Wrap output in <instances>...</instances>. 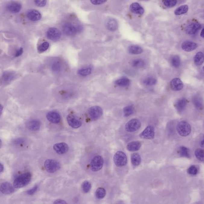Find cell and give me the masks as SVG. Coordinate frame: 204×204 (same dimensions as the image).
<instances>
[{
  "label": "cell",
  "instance_id": "28",
  "mask_svg": "<svg viewBox=\"0 0 204 204\" xmlns=\"http://www.w3.org/2000/svg\"><path fill=\"white\" fill-rule=\"evenodd\" d=\"M193 104L197 109L201 110L203 108L202 99L199 96H195L193 99Z\"/></svg>",
  "mask_w": 204,
  "mask_h": 204
},
{
  "label": "cell",
  "instance_id": "46",
  "mask_svg": "<svg viewBox=\"0 0 204 204\" xmlns=\"http://www.w3.org/2000/svg\"><path fill=\"white\" fill-rule=\"evenodd\" d=\"M92 4L94 5H100L102 4L105 3L107 2L106 1L104 0H92L90 1Z\"/></svg>",
  "mask_w": 204,
  "mask_h": 204
},
{
  "label": "cell",
  "instance_id": "38",
  "mask_svg": "<svg viewBox=\"0 0 204 204\" xmlns=\"http://www.w3.org/2000/svg\"><path fill=\"white\" fill-rule=\"evenodd\" d=\"M14 77V75L13 73L10 72H6L4 73L2 78L3 81L5 82H9L12 80Z\"/></svg>",
  "mask_w": 204,
  "mask_h": 204
},
{
  "label": "cell",
  "instance_id": "22",
  "mask_svg": "<svg viewBox=\"0 0 204 204\" xmlns=\"http://www.w3.org/2000/svg\"><path fill=\"white\" fill-rule=\"evenodd\" d=\"M106 26L107 29L111 31H115L118 28L117 21L113 18H109L106 23Z\"/></svg>",
  "mask_w": 204,
  "mask_h": 204
},
{
  "label": "cell",
  "instance_id": "14",
  "mask_svg": "<svg viewBox=\"0 0 204 204\" xmlns=\"http://www.w3.org/2000/svg\"><path fill=\"white\" fill-rule=\"evenodd\" d=\"M53 148L55 152L59 154H65L69 150L68 145L64 143H57L54 144Z\"/></svg>",
  "mask_w": 204,
  "mask_h": 204
},
{
  "label": "cell",
  "instance_id": "50",
  "mask_svg": "<svg viewBox=\"0 0 204 204\" xmlns=\"http://www.w3.org/2000/svg\"><path fill=\"white\" fill-rule=\"evenodd\" d=\"M200 146L202 148H204V138L201 141V143H200Z\"/></svg>",
  "mask_w": 204,
  "mask_h": 204
},
{
  "label": "cell",
  "instance_id": "3",
  "mask_svg": "<svg viewBox=\"0 0 204 204\" xmlns=\"http://www.w3.org/2000/svg\"><path fill=\"white\" fill-rule=\"evenodd\" d=\"M177 130L181 137H187L191 133V127L190 125L186 121H181L177 126Z\"/></svg>",
  "mask_w": 204,
  "mask_h": 204
},
{
  "label": "cell",
  "instance_id": "36",
  "mask_svg": "<svg viewBox=\"0 0 204 204\" xmlns=\"http://www.w3.org/2000/svg\"><path fill=\"white\" fill-rule=\"evenodd\" d=\"M106 195V191L103 188H99L96 190V195L97 199H103Z\"/></svg>",
  "mask_w": 204,
  "mask_h": 204
},
{
  "label": "cell",
  "instance_id": "23",
  "mask_svg": "<svg viewBox=\"0 0 204 204\" xmlns=\"http://www.w3.org/2000/svg\"><path fill=\"white\" fill-rule=\"evenodd\" d=\"M40 125V122L39 121L37 120H33L30 121L27 123V127L30 130L36 131L39 129Z\"/></svg>",
  "mask_w": 204,
  "mask_h": 204
},
{
  "label": "cell",
  "instance_id": "32",
  "mask_svg": "<svg viewBox=\"0 0 204 204\" xmlns=\"http://www.w3.org/2000/svg\"><path fill=\"white\" fill-rule=\"evenodd\" d=\"M189 7L187 5H183L180 7H178L175 10L174 13L176 15H180L186 13L188 11Z\"/></svg>",
  "mask_w": 204,
  "mask_h": 204
},
{
  "label": "cell",
  "instance_id": "49",
  "mask_svg": "<svg viewBox=\"0 0 204 204\" xmlns=\"http://www.w3.org/2000/svg\"><path fill=\"white\" fill-rule=\"evenodd\" d=\"M53 204H68L66 201L62 199H58L54 201Z\"/></svg>",
  "mask_w": 204,
  "mask_h": 204
},
{
  "label": "cell",
  "instance_id": "16",
  "mask_svg": "<svg viewBox=\"0 0 204 204\" xmlns=\"http://www.w3.org/2000/svg\"><path fill=\"white\" fill-rule=\"evenodd\" d=\"M170 86L174 91H179L184 87V84L181 80L178 78H174L170 82Z\"/></svg>",
  "mask_w": 204,
  "mask_h": 204
},
{
  "label": "cell",
  "instance_id": "51",
  "mask_svg": "<svg viewBox=\"0 0 204 204\" xmlns=\"http://www.w3.org/2000/svg\"><path fill=\"white\" fill-rule=\"evenodd\" d=\"M201 36L202 38H203L204 39V28H203V29L202 30V31L201 32Z\"/></svg>",
  "mask_w": 204,
  "mask_h": 204
},
{
  "label": "cell",
  "instance_id": "42",
  "mask_svg": "<svg viewBox=\"0 0 204 204\" xmlns=\"http://www.w3.org/2000/svg\"><path fill=\"white\" fill-rule=\"evenodd\" d=\"M171 64L175 67L180 66V58L178 55H175L171 59Z\"/></svg>",
  "mask_w": 204,
  "mask_h": 204
},
{
  "label": "cell",
  "instance_id": "47",
  "mask_svg": "<svg viewBox=\"0 0 204 204\" xmlns=\"http://www.w3.org/2000/svg\"><path fill=\"white\" fill-rule=\"evenodd\" d=\"M37 190H38V186H37V185H36V186H34L33 188L28 190V191H27V193L29 195H33L36 192Z\"/></svg>",
  "mask_w": 204,
  "mask_h": 204
},
{
  "label": "cell",
  "instance_id": "34",
  "mask_svg": "<svg viewBox=\"0 0 204 204\" xmlns=\"http://www.w3.org/2000/svg\"><path fill=\"white\" fill-rule=\"evenodd\" d=\"M195 155L199 160L204 162V149H198L195 151Z\"/></svg>",
  "mask_w": 204,
  "mask_h": 204
},
{
  "label": "cell",
  "instance_id": "55",
  "mask_svg": "<svg viewBox=\"0 0 204 204\" xmlns=\"http://www.w3.org/2000/svg\"><path fill=\"white\" fill-rule=\"evenodd\" d=\"M121 204V203H118V204Z\"/></svg>",
  "mask_w": 204,
  "mask_h": 204
},
{
  "label": "cell",
  "instance_id": "48",
  "mask_svg": "<svg viewBox=\"0 0 204 204\" xmlns=\"http://www.w3.org/2000/svg\"><path fill=\"white\" fill-rule=\"evenodd\" d=\"M23 53V48H20L18 50L16 51L15 54V57L17 58L20 56Z\"/></svg>",
  "mask_w": 204,
  "mask_h": 204
},
{
  "label": "cell",
  "instance_id": "18",
  "mask_svg": "<svg viewBox=\"0 0 204 204\" xmlns=\"http://www.w3.org/2000/svg\"><path fill=\"white\" fill-rule=\"evenodd\" d=\"M197 46V44L196 43L190 41L184 42L181 45L182 49L187 52H190L195 50Z\"/></svg>",
  "mask_w": 204,
  "mask_h": 204
},
{
  "label": "cell",
  "instance_id": "4",
  "mask_svg": "<svg viewBox=\"0 0 204 204\" xmlns=\"http://www.w3.org/2000/svg\"><path fill=\"white\" fill-rule=\"evenodd\" d=\"M44 168L48 172L54 173L60 168V163L54 159H47L44 164Z\"/></svg>",
  "mask_w": 204,
  "mask_h": 204
},
{
  "label": "cell",
  "instance_id": "25",
  "mask_svg": "<svg viewBox=\"0 0 204 204\" xmlns=\"http://www.w3.org/2000/svg\"><path fill=\"white\" fill-rule=\"evenodd\" d=\"M92 71V67L91 66H89L79 69L78 70L77 73L80 76L85 77L90 75Z\"/></svg>",
  "mask_w": 204,
  "mask_h": 204
},
{
  "label": "cell",
  "instance_id": "8",
  "mask_svg": "<svg viewBox=\"0 0 204 204\" xmlns=\"http://www.w3.org/2000/svg\"><path fill=\"white\" fill-rule=\"evenodd\" d=\"M88 112L91 119L96 121L99 119L102 116L103 111L99 106H95L89 109Z\"/></svg>",
  "mask_w": 204,
  "mask_h": 204
},
{
  "label": "cell",
  "instance_id": "6",
  "mask_svg": "<svg viewBox=\"0 0 204 204\" xmlns=\"http://www.w3.org/2000/svg\"><path fill=\"white\" fill-rule=\"evenodd\" d=\"M141 126V122L138 119H133L128 122L125 126V129L128 132H133L138 130Z\"/></svg>",
  "mask_w": 204,
  "mask_h": 204
},
{
  "label": "cell",
  "instance_id": "44",
  "mask_svg": "<svg viewBox=\"0 0 204 204\" xmlns=\"http://www.w3.org/2000/svg\"><path fill=\"white\" fill-rule=\"evenodd\" d=\"M198 169L195 165H193L190 166L187 170V172L190 175H195L198 173Z\"/></svg>",
  "mask_w": 204,
  "mask_h": 204
},
{
  "label": "cell",
  "instance_id": "15",
  "mask_svg": "<svg viewBox=\"0 0 204 204\" xmlns=\"http://www.w3.org/2000/svg\"><path fill=\"white\" fill-rule=\"evenodd\" d=\"M27 17L29 20L32 21H37L42 18L40 12L35 9L30 10L27 14Z\"/></svg>",
  "mask_w": 204,
  "mask_h": 204
},
{
  "label": "cell",
  "instance_id": "33",
  "mask_svg": "<svg viewBox=\"0 0 204 204\" xmlns=\"http://www.w3.org/2000/svg\"><path fill=\"white\" fill-rule=\"evenodd\" d=\"M123 113L125 117H128L133 114L134 112V108L132 105L126 106L123 108Z\"/></svg>",
  "mask_w": 204,
  "mask_h": 204
},
{
  "label": "cell",
  "instance_id": "37",
  "mask_svg": "<svg viewBox=\"0 0 204 204\" xmlns=\"http://www.w3.org/2000/svg\"><path fill=\"white\" fill-rule=\"evenodd\" d=\"M143 82L145 85H148V86H152L156 84L157 80L154 77H148L144 79Z\"/></svg>",
  "mask_w": 204,
  "mask_h": 204
},
{
  "label": "cell",
  "instance_id": "12",
  "mask_svg": "<svg viewBox=\"0 0 204 204\" xmlns=\"http://www.w3.org/2000/svg\"><path fill=\"white\" fill-rule=\"evenodd\" d=\"M22 5L17 2H10L6 6V9L8 11L12 13L19 12L22 9Z\"/></svg>",
  "mask_w": 204,
  "mask_h": 204
},
{
  "label": "cell",
  "instance_id": "17",
  "mask_svg": "<svg viewBox=\"0 0 204 204\" xmlns=\"http://www.w3.org/2000/svg\"><path fill=\"white\" fill-rule=\"evenodd\" d=\"M47 119L49 122L53 124H58L60 121V115L57 112H50L46 115Z\"/></svg>",
  "mask_w": 204,
  "mask_h": 204
},
{
  "label": "cell",
  "instance_id": "52",
  "mask_svg": "<svg viewBox=\"0 0 204 204\" xmlns=\"http://www.w3.org/2000/svg\"><path fill=\"white\" fill-rule=\"evenodd\" d=\"M0 167H1L0 168H1V169H0V170H1V172H2L3 171L4 166L1 163V165H0Z\"/></svg>",
  "mask_w": 204,
  "mask_h": 204
},
{
  "label": "cell",
  "instance_id": "54",
  "mask_svg": "<svg viewBox=\"0 0 204 204\" xmlns=\"http://www.w3.org/2000/svg\"><path fill=\"white\" fill-rule=\"evenodd\" d=\"M202 69H203V71H204V66H203V68H202Z\"/></svg>",
  "mask_w": 204,
  "mask_h": 204
},
{
  "label": "cell",
  "instance_id": "41",
  "mask_svg": "<svg viewBox=\"0 0 204 204\" xmlns=\"http://www.w3.org/2000/svg\"><path fill=\"white\" fill-rule=\"evenodd\" d=\"M49 46V43L48 42H44L41 44L38 47V51L40 53L44 52L47 50Z\"/></svg>",
  "mask_w": 204,
  "mask_h": 204
},
{
  "label": "cell",
  "instance_id": "1",
  "mask_svg": "<svg viewBox=\"0 0 204 204\" xmlns=\"http://www.w3.org/2000/svg\"><path fill=\"white\" fill-rule=\"evenodd\" d=\"M32 178V175L30 173H24L19 175L14 180L13 186L15 188H20L28 185Z\"/></svg>",
  "mask_w": 204,
  "mask_h": 204
},
{
  "label": "cell",
  "instance_id": "10",
  "mask_svg": "<svg viewBox=\"0 0 204 204\" xmlns=\"http://www.w3.org/2000/svg\"><path fill=\"white\" fill-rule=\"evenodd\" d=\"M155 136L154 128L153 126H148L140 134V137L144 139L152 140L154 139Z\"/></svg>",
  "mask_w": 204,
  "mask_h": 204
},
{
  "label": "cell",
  "instance_id": "27",
  "mask_svg": "<svg viewBox=\"0 0 204 204\" xmlns=\"http://www.w3.org/2000/svg\"><path fill=\"white\" fill-rule=\"evenodd\" d=\"M131 159L132 165L135 166L139 165L141 162L140 155L138 153H136L132 154L131 157Z\"/></svg>",
  "mask_w": 204,
  "mask_h": 204
},
{
  "label": "cell",
  "instance_id": "30",
  "mask_svg": "<svg viewBox=\"0 0 204 204\" xmlns=\"http://www.w3.org/2000/svg\"><path fill=\"white\" fill-rule=\"evenodd\" d=\"M179 154L181 157L187 158H190L191 156L190 155V151L186 147L184 146L180 147L178 149Z\"/></svg>",
  "mask_w": 204,
  "mask_h": 204
},
{
  "label": "cell",
  "instance_id": "11",
  "mask_svg": "<svg viewBox=\"0 0 204 204\" xmlns=\"http://www.w3.org/2000/svg\"><path fill=\"white\" fill-rule=\"evenodd\" d=\"M67 120L69 125L74 128H78L81 127L82 122L76 116L72 115H68Z\"/></svg>",
  "mask_w": 204,
  "mask_h": 204
},
{
  "label": "cell",
  "instance_id": "43",
  "mask_svg": "<svg viewBox=\"0 0 204 204\" xmlns=\"http://www.w3.org/2000/svg\"><path fill=\"white\" fill-rule=\"evenodd\" d=\"M164 5L166 7L171 8V7H174L176 5L177 1L175 0H167V1H163Z\"/></svg>",
  "mask_w": 204,
  "mask_h": 204
},
{
  "label": "cell",
  "instance_id": "45",
  "mask_svg": "<svg viewBox=\"0 0 204 204\" xmlns=\"http://www.w3.org/2000/svg\"><path fill=\"white\" fill-rule=\"evenodd\" d=\"M34 4L38 6V7H45L46 5L47 2L46 1H34Z\"/></svg>",
  "mask_w": 204,
  "mask_h": 204
},
{
  "label": "cell",
  "instance_id": "40",
  "mask_svg": "<svg viewBox=\"0 0 204 204\" xmlns=\"http://www.w3.org/2000/svg\"><path fill=\"white\" fill-rule=\"evenodd\" d=\"M83 191L84 193H87L89 192L91 188V183L88 181H85L83 183L81 186Z\"/></svg>",
  "mask_w": 204,
  "mask_h": 204
},
{
  "label": "cell",
  "instance_id": "21",
  "mask_svg": "<svg viewBox=\"0 0 204 204\" xmlns=\"http://www.w3.org/2000/svg\"><path fill=\"white\" fill-rule=\"evenodd\" d=\"M187 105V100L184 98L179 99L175 104V107L179 112H182Z\"/></svg>",
  "mask_w": 204,
  "mask_h": 204
},
{
  "label": "cell",
  "instance_id": "19",
  "mask_svg": "<svg viewBox=\"0 0 204 204\" xmlns=\"http://www.w3.org/2000/svg\"><path fill=\"white\" fill-rule=\"evenodd\" d=\"M201 24L197 23H193L189 24L186 28V33L189 34H194L201 28Z\"/></svg>",
  "mask_w": 204,
  "mask_h": 204
},
{
  "label": "cell",
  "instance_id": "9",
  "mask_svg": "<svg viewBox=\"0 0 204 204\" xmlns=\"http://www.w3.org/2000/svg\"><path fill=\"white\" fill-rule=\"evenodd\" d=\"M47 38L49 40L57 41L61 37V33L58 29L56 28H50L47 31Z\"/></svg>",
  "mask_w": 204,
  "mask_h": 204
},
{
  "label": "cell",
  "instance_id": "7",
  "mask_svg": "<svg viewBox=\"0 0 204 204\" xmlns=\"http://www.w3.org/2000/svg\"><path fill=\"white\" fill-rule=\"evenodd\" d=\"M104 160L102 156L98 155L94 157L91 162V170L97 171L101 169L103 166Z\"/></svg>",
  "mask_w": 204,
  "mask_h": 204
},
{
  "label": "cell",
  "instance_id": "20",
  "mask_svg": "<svg viewBox=\"0 0 204 204\" xmlns=\"http://www.w3.org/2000/svg\"><path fill=\"white\" fill-rule=\"evenodd\" d=\"M130 8L131 11L135 14L142 15L144 13L143 7L137 2H134L130 5Z\"/></svg>",
  "mask_w": 204,
  "mask_h": 204
},
{
  "label": "cell",
  "instance_id": "24",
  "mask_svg": "<svg viewBox=\"0 0 204 204\" xmlns=\"http://www.w3.org/2000/svg\"><path fill=\"white\" fill-rule=\"evenodd\" d=\"M142 144L140 142L135 141L130 142L127 146V149L130 152H135L139 150Z\"/></svg>",
  "mask_w": 204,
  "mask_h": 204
},
{
  "label": "cell",
  "instance_id": "39",
  "mask_svg": "<svg viewBox=\"0 0 204 204\" xmlns=\"http://www.w3.org/2000/svg\"><path fill=\"white\" fill-rule=\"evenodd\" d=\"M52 69L55 72H59L61 69V64L60 61H55L52 65Z\"/></svg>",
  "mask_w": 204,
  "mask_h": 204
},
{
  "label": "cell",
  "instance_id": "13",
  "mask_svg": "<svg viewBox=\"0 0 204 204\" xmlns=\"http://www.w3.org/2000/svg\"><path fill=\"white\" fill-rule=\"evenodd\" d=\"M14 187L8 182L2 183L1 185V191L2 194L5 195H9L14 192Z\"/></svg>",
  "mask_w": 204,
  "mask_h": 204
},
{
  "label": "cell",
  "instance_id": "2",
  "mask_svg": "<svg viewBox=\"0 0 204 204\" xmlns=\"http://www.w3.org/2000/svg\"><path fill=\"white\" fill-rule=\"evenodd\" d=\"M82 27L80 26H75L71 23H66L63 26V33L67 36H73L81 31Z\"/></svg>",
  "mask_w": 204,
  "mask_h": 204
},
{
  "label": "cell",
  "instance_id": "31",
  "mask_svg": "<svg viewBox=\"0 0 204 204\" xmlns=\"http://www.w3.org/2000/svg\"><path fill=\"white\" fill-rule=\"evenodd\" d=\"M115 83L118 86L126 87L129 86L130 84V81L129 79L127 78H122L117 80Z\"/></svg>",
  "mask_w": 204,
  "mask_h": 204
},
{
  "label": "cell",
  "instance_id": "53",
  "mask_svg": "<svg viewBox=\"0 0 204 204\" xmlns=\"http://www.w3.org/2000/svg\"><path fill=\"white\" fill-rule=\"evenodd\" d=\"M1 114H2V106L1 105Z\"/></svg>",
  "mask_w": 204,
  "mask_h": 204
},
{
  "label": "cell",
  "instance_id": "5",
  "mask_svg": "<svg viewBox=\"0 0 204 204\" xmlns=\"http://www.w3.org/2000/svg\"><path fill=\"white\" fill-rule=\"evenodd\" d=\"M114 161L115 165L118 167H122L127 164V155L122 151H118L115 154L114 156Z\"/></svg>",
  "mask_w": 204,
  "mask_h": 204
},
{
  "label": "cell",
  "instance_id": "26",
  "mask_svg": "<svg viewBox=\"0 0 204 204\" xmlns=\"http://www.w3.org/2000/svg\"><path fill=\"white\" fill-rule=\"evenodd\" d=\"M194 62L196 65H202L204 61V55L201 52H199L194 57Z\"/></svg>",
  "mask_w": 204,
  "mask_h": 204
},
{
  "label": "cell",
  "instance_id": "29",
  "mask_svg": "<svg viewBox=\"0 0 204 204\" xmlns=\"http://www.w3.org/2000/svg\"><path fill=\"white\" fill-rule=\"evenodd\" d=\"M128 51L131 54H139L143 52V50L140 46L133 45L129 47L128 48Z\"/></svg>",
  "mask_w": 204,
  "mask_h": 204
},
{
  "label": "cell",
  "instance_id": "35",
  "mask_svg": "<svg viewBox=\"0 0 204 204\" xmlns=\"http://www.w3.org/2000/svg\"><path fill=\"white\" fill-rule=\"evenodd\" d=\"M132 66L135 68H139L144 66L145 63L144 61L141 59H136L132 61Z\"/></svg>",
  "mask_w": 204,
  "mask_h": 204
}]
</instances>
